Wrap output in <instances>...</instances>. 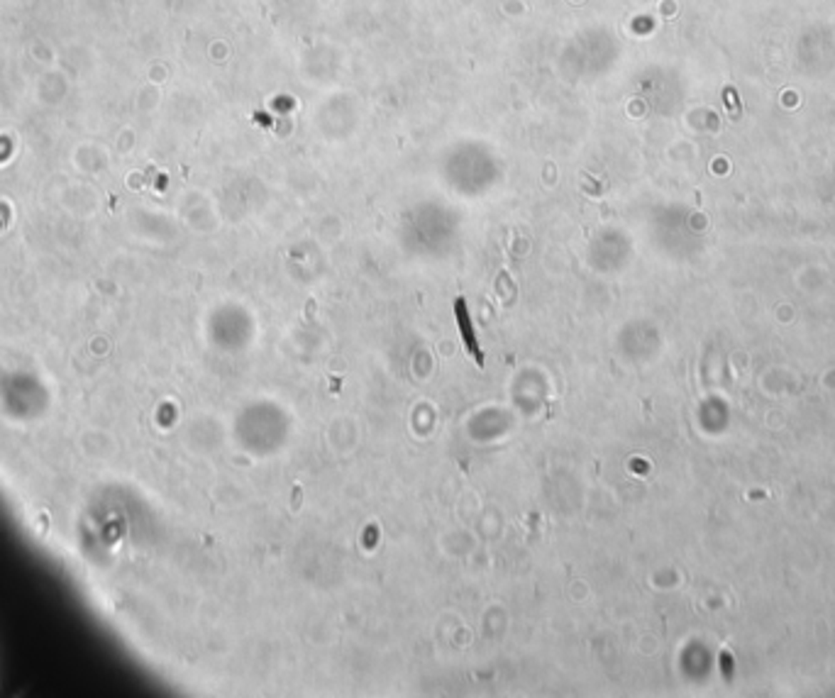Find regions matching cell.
I'll use <instances>...</instances> for the list:
<instances>
[{
  "instance_id": "2",
  "label": "cell",
  "mask_w": 835,
  "mask_h": 698,
  "mask_svg": "<svg viewBox=\"0 0 835 698\" xmlns=\"http://www.w3.org/2000/svg\"><path fill=\"white\" fill-rule=\"evenodd\" d=\"M725 100H728V105H730V110H733V115H738V113H740V105L735 103V90H733V88H725Z\"/></svg>"
},
{
  "instance_id": "1",
  "label": "cell",
  "mask_w": 835,
  "mask_h": 698,
  "mask_svg": "<svg viewBox=\"0 0 835 698\" xmlns=\"http://www.w3.org/2000/svg\"><path fill=\"white\" fill-rule=\"evenodd\" d=\"M454 316H457L459 333H462V340H464L466 349H469V354L476 359V364L483 366V352H481L479 342H476V337H474V330H471V320H469V311H466V301L464 298L454 301Z\"/></svg>"
}]
</instances>
